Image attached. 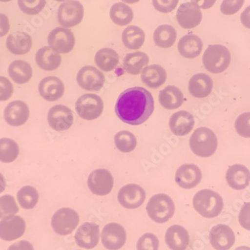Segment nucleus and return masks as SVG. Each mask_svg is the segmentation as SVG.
<instances>
[{"label":"nucleus","instance_id":"16","mask_svg":"<svg viewBox=\"0 0 250 250\" xmlns=\"http://www.w3.org/2000/svg\"><path fill=\"white\" fill-rule=\"evenodd\" d=\"M209 240L216 250H229L235 242V235L229 226L218 224L213 226L209 234Z\"/></svg>","mask_w":250,"mask_h":250},{"label":"nucleus","instance_id":"26","mask_svg":"<svg viewBox=\"0 0 250 250\" xmlns=\"http://www.w3.org/2000/svg\"><path fill=\"white\" fill-rule=\"evenodd\" d=\"M213 83L212 79L203 73L195 74L189 81V93L196 98H205L211 93Z\"/></svg>","mask_w":250,"mask_h":250},{"label":"nucleus","instance_id":"9","mask_svg":"<svg viewBox=\"0 0 250 250\" xmlns=\"http://www.w3.org/2000/svg\"><path fill=\"white\" fill-rule=\"evenodd\" d=\"M87 185L93 194L100 196H106L110 193L113 188L114 179L109 170L98 168L90 174Z\"/></svg>","mask_w":250,"mask_h":250},{"label":"nucleus","instance_id":"8","mask_svg":"<svg viewBox=\"0 0 250 250\" xmlns=\"http://www.w3.org/2000/svg\"><path fill=\"white\" fill-rule=\"evenodd\" d=\"M83 17V5L77 0H67L60 5L57 13L59 22L65 28L80 24Z\"/></svg>","mask_w":250,"mask_h":250},{"label":"nucleus","instance_id":"3","mask_svg":"<svg viewBox=\"0 0 250 250\" xmlns=\"http://www.w3.org/2000/svg\"><path fill=\"white\" fill-rule=\"evenodd\" d=\"M217 136L208 127L196 129L189 138L191 151L198 157H210L217 151Z\"/></svg>","mask_w":250,"mask_h":250},{"label":"nucleus","instance_id":"54","mask_svg":"<svg viewBox=\"0 0 250 250\" xmlns=\"http://www.w3.org/2000/svg\"><path fill=\"white\" fill-rule=\"evenodd\" d=\"M234 250H250V247L242 246V247H237V248H236Z\"/></svg>","mask_w":250,"mask_h":250},{"label":"nucleus","instance_id":"6","mask_svg":"<svg viewBox=\"0 0 250 250\" xmlns=\"http://www.w3.org/2000/svg\"><path fill=\"white\" fill-rule=\"evenodd\" d=\"M75 109L81 119L86 121L95 120L103 112V100L95 94H85L77 99Z\"/></svg>","mask_w":250,"mask_h":250},{"label":"nucleus","instance_id":"31","mask_svg":"<svg viewBox=\"0 0 250 250\" xmlns=\"http://www.w3.org/2000/svg\"><path fill=\"white\" fill-rule=\"evenodd\" d=\"M95 62L101 71L109 72L116 69L119 63V56L116 50L102 48L97 52Z\"/></svg>","mask_w":250,"mask_h":250},{"label":"nucleus","instance_id":"25","mask_svg":"<svg viewBox=\"0 0 250 250\" xmlns=\"http://www.w3.org/2000/svg\"><path fill=\"white\" fill-rule=\"evenodd\" d=\"M6 47L12 54L17 56L26 54L32 49V38L26 32H14L7 38Z\"/></svg>","mask_w":250,"mask_h":250},{"label":"nucleus","instance_id":"56","mask_svg":"<svg viewBox=\"0 0 250 250\" xmlns=\"http://www.w3.org/2000/svg\"><path fill=\"white\" fill-rule=\"evenodd\" d=\"M55 1H56V2H65V1H67V0H55Z\"/></svg>","mask_w":250,"mask_h":250},{"label":"nucleus","instance_id":"50","mask_svg":"<svg viewBox=\"0 0 250 250\" xmlns=\"http://www.w3.org/2000/svg\"><path fill=\"white\" fill-rule=\"evenodd\" d=\"M217 0H191V2L202 9H209L213 7Z\"/></svg>","mask_w":250,"mask_h":250},{"label":"nucleus","instance_id":"5","mask_svg":"<svg viewBox=\"0 0 250 250\" xmlns=\"http://www.w3.org/2000/svg\"><path fill=\"white\" fill-rule=\"evenodd\" d=\"M147 215L157 223H165L173 217L175 206L172 198L164 193L154 195L146 206Z\"/></svg>","mask_w":250,"mask_h":250},{"label":"nucleus","instance_id":"2","mask_svg":"<svg viewBox=\"0 0 250 250\" xmlns=\"http://www.w3.org/2000/svg\"><path fill=\"white\" fill-rule=\"evenodd\" d=\"M192 205L201 216L208 219L218 217L224 206L221 196L209 189H202L196 193Z\"/></svg>","mask_w":250,"mask_h":250},{"label":"nucleus","instance_id":"53","mask_svg":"<svg viewBox=\"0 0 250 250\" xmlns=\"http://www.w3.org/2000/svg\"><path fill=\"white\" fill-rule=\"evenodd\" d=\"M125 3L127 4H134L136 3V2H140V0H122Z\"/></svg>","mask_w":250,"mask_h":250},{"label":"nucleus","instance_id":"49","mask_svg":"<svg viewBox=\"0 0 250 250\" xmlns=\"http://www.w3.org/2000/svg\"><path fill=\"white\" fill-rule=\"evenodd\" d=\"M8 250H34V247L29 241H21L10 246Z\"/></svg>","mask_w":250,"mask_h":250},{"label":"nucleus","instance_id":"39","mask_svg":"<svg viewBox=\"0 0 250 250\" xmlns=\"http://www.w3.org/2000/svg\"><path fill=\"white\" fill-rule=\"evenodd\" d=\"M114 142L118 150L123 153L131 152L137 145L136 136L127 130L118 132L115 135Z\"/></svg>","mask_w":250,"mask_h":250},{"label":"nucleus","instance_id":"35","mask_svg":"<svg viewBox=\"0 0 250 250\" xmlns=\"http://www.w3.org/2000/svg\"><path fill=\"white\" fill-rule=\"evenodd\" d=\"M177 32L175 28L170 25H161L155 29L153 36L154 43L161 48H169L175 43Z\"/></svg>","mask_w":250,"mask_h":250},{"label":"nucleus","instance_id":"42","mask_svg":"<svg viewBox=\"0 0 250 250\" xmlns=\"http://www.w3.org/2000/svg\"><path fill=\"white\" fill-rule=\"evenodd\" d=\"M236 131L244 138H250V112L238 116L234 123Z\"/></svg>","mask_w":250,"mask_h":250},{"label":"nucleus","instance_id":"55","mask_svg":"<svg viewBox=\"0 0 250 250\" xmlns=\"http://www.w3.org/2000/svg\"><path fill=\"white\" fill-rule=\"evenodd\" d=\"M11 1V0H0V2H8Z\"/></svg>","mask_w":250,"mask_h":250},{"label":"nucleus","instance_id":"19","mask_svg":"<svg viewBox=\"0 0 250 250\" xmlns=\"http://www.w3.org/2000/svg\"><path fill=\"white\" fill-rule=\"evenodd\" d=\"M29 118V106L23 101H11L4 109V119L6 123L12 127L24 125Z\"/></svg>","mask_w":250,"mask_h":250},{"label":"nucleus","instance_id":"7","mask_svg":"<svg viewBox=\"0 0 250 250\" xmlns=\"http://www.w3.org/2000/svg\"><path fill=\"white\" fill-rule=\"evenodd\" d=\"M80 222L78 213L69 208H62L52 217L51 226L56 234L67 235L74 231Z\"/></svg>","mask_w":250,"mask_h":250},{"label":"nucleus","instance_id":"45","mask_svg":"<svg viewBox=\"0 0 250 250\" xmlns=\"http://www.w3.org/2000/svg\"><path fill=\"white\" fill-rule=\"evenodd\" d=\"M178 2L179 0H152L154 8L164 14L172 12L176 8Z\"/></svg>","mask_w":250,"mask_h":250},{"label":"nucleus","instance_id":"20","mask_svg":"<svg viewBox=\"0 0 250 250\" xmlns=\"http://www.w3.org/2000/svg\"><path fill=\"white\" fill-rule=\"evenodd\" d=\"M100 229L95 223H85L79 227L74 238L77 246L86 250L95 248L99 242Z\"/></svg>","mask_w":250,"mask_h":250},{"label":"nucleus","instance_id":"47","mask_svg":"<svg viewBox=\"0 0 250 250\" xmlns=\"http://www.w3.org/2000/svg\"><path fill=\"white\" fill-rule=\"evenodd\" d=\"M238 220L243 228L250 231V202H247L241 207Z\"/></svg>","mask_w":250,"mask_h":250},{"label":"nucleus","instance_id":"41","mask_svg":"<svg viewBox=\"0 0 250 250\" xmlns=\"http://www.w3.org/2000/svg\"><path fill=\"white\" fill-rule=\"evenodd\" d=\"M20 9L28 15H36L43 11L46 0H18Z\"/></svg>","mask_w":250,"mask_h":250},{"label":"nucleus","instance_id":"11","mask_svg":"<svg viewBox=\"0 0 250 250\" xmlns=\"http://www.w3.org/2000/svg\"><path fill=\"white\" fill-rule=\"evenodd\" d=\"M77 81L83 89L98 92L104 85L105 77L96 67L85 66L79 71Z\"/></svg>","mask_w":250,"mask_h":250},{"label":"nucleus","instance_id":"1","mask_svg":"<svg viewBox=\"0 0 250 250\" xmlns=\"http://www.w3.org/2000/svg\"><path fill=\"white\" fill-rule=\"evenodd\" d=\"M154 109L152 95L143 87H133L124 91L116 104V115L122 122L140 125L149 119Z\"/></svg>","mask_w":250,"mask_h":250},{"label":"nucleus","instance_id":"30","mask_svg":"<svg viewBox=\"0 0 250 250\" xmlns=\"http://www.w3.org/2000/svg\"><path fill=\"white\" fill-rule=\"evenodd\" d=\"M203 43L200 38L195 35H187L180 39L178 50L181 56L187 59H194L200 55Z\"/></svg>","mask_w":250,"mask_h":250},{"label":"nucleus","instance_id":"27","mask_svg":"<svg viewBox=\"0 0 250 250\" xmlns=\"http://www.w3.org/2000/svg\"><path fill=\"white\" fill-rule=\"evenodd\" d=\"M167 71L162 66L151 64L143 68L141 72V81L146 86L157 88L165 83Z\"/></svg>","mask_w":250,"mask_h":250},{"label":"nucleus","instance_id":"32","mask_svg":"<svg viewBox=\"0 0 250 250\" xmlns=\"http://www.w3.org/2000/svg\"><path fill=\"white\" fill-rule=\"evenodd\" d=\"M8 71L11 80L17 84L27 83L32 79V67L29 63L22 60H16L11 62Z\"/></svg>","mask_w":250,"mask_h":250},{"label":"nucleus","instance_id":"52","mask_svg":"<svg viewBox=\"0 0 250 250\" xmlns=\"http://www.w3.org/2000/svg\"><path fill=\"white\" fill-rule=\"evenodd\" d=\"M5 188H6V181H5L3 175L0 173V194L4 192Z\"/></svg>","mask_w":250,"mask_h":250},{"label":"nucleus","instance_id":"34","mask_svg":"<svg viewBox=\"0 0 250 250\" xmlns=\"http://www.w3.org/2000/svg\"><path fill=\"white\" fill-rule=\"evenodd\" d=\"M122 42L129 50H138L143 47L146 39L144 31L136 26H127L122 32Z\"/></svg>","mask_w":250,"mask_h":250},{"label":"nucleus","instance_id":"12","mask_svg":"<svg viewBox=\"0 0 250 250\" xmlns=\"http://www.w3.org/2000/svg\"><path fill=\"white\" fill-rule=\"evenodd\" d=\"M127 240L125 229L119 223L106 225L101 233V241L104 247L109 250H119L124 247Z\"/></svg>","mask_w":250,"mask_h":250},{"label":"nucleus","instance_id":"24","mask_svg":"<svg viewBox=\"0 0 250 250\" xmlns=\"http://www.w3.org/2000/svg\"><path fill=\"white\" fill-rule=\"evenodd\" d=\"M165 241L170 250H185L189 245V233L183 226L174 225L167 229Z\"/></svg>","mask_w":250,"mask_h":250},{"label":"nucleus","instance_id":"44","mask_svg":"<svg viewBox=\"0 0 250 250\" xmlns=\"http://www.w3.org/2000/svg\"><path fill=\"white\" fill-rule=\"evenodd\" d=\"M245 0H223L220 11L225 15H232L237 13L244 5Z\"/></svg>","mask_w":250,"mask_h":250},{"label":"nucleus","instance_id":"48","mask_svg":"<svg viewBox=\"0 0 250 250\" xmlns=\"http://www.w3.org/2000/svg\"><path fill=\"white\" fill-rule=\"evenodd\" d=\"M10 30L9 20L4 14L0 13V38L6 36Z\"/></svg>","mask_w":250,"mask_h":250},{"label":"nucleus","instance_id":"38","mask_svg":"<svg viewBox=\"0 0 250 250\" xmlns=\"http://www.w3.org/2000/svg\"><path fill=\"white\" fill-rule=\"evenodd\" d=\"M17 197L21 207L26 210L34 208L39 200L37 189L32 186L22 187L17 193Z\"/></svg>","mask_w":250,"mask_h":250},{"label":"nucleus","instance_id":"23","mask_svg":"<svg viewBox=\"0 0 250 250\" xmlns=\"http://www.w3.org/2000/svg\"><path fill=\"white\" fill-rule=\"evenodd\" d=\"M226 179L230 188L236 190H242L250 185V170L245 166L234 164L227 170Z\"/></svg>","mask_w":250,"mask_h":250},{"label":"nucleus","instance_id":"51","mask_svg":"<svg viewBox=\"0 0 250 250\" xmlns=\"http://www.w3.org/2000/svg\"><path fill=\"white\" fill-rule=\"evenodd\" d=\"M242 24L247 29H250V5L247 7L241 15Z\"/></svg>","mask_w":250,"mask_h":250},{"label":"nucleus","instance_id":"22","mask_svg":"<svg viewBox=\"0 0 250 250\" xmlns=\"http://www.w3.org/2000/svg\"><path fill=\"white\" fill-rule=\"evenodd\" d=\"M39 91L43 99L53 102L64 95V85L58 77H45L39 83Z\"/></svg>","mask_w":250,"mask_h":250},{"label":"nucleus","instance_id":"37","mask_svg":"<svg viewBox=\"0 0 250 250\" xmlns=\"http://www.w3.org/2000/svg\"><path fill=\"white\" fill-rule=\"evenodd\" d=\"M20 154L19 146L9 138L0 139V162L10 164L16 161Z\"/></svg>","mask_w":250,"mask_h":250},{"label":"nucleus","instance_id":"33","mask_svg":"<svg viewBox=\"0 0 250 250\" xmlns=\"http://www.w3.org/2000/svg\"><path fill=\"white\" fill-rule=\"evenodd\" d=\"M149 62V57L143 52L128 53L124 59V67L125 71L131 75H137L143 71Z\"/></svg>","mask_w":250,"mask_h":250},{"label":"nucleus","instance_id":"14","mask_svg":"<svg viewBox=\"0 0 250 250\" xmlns=\"http://www.w3.org/2000/svg\"><path fill=\"white\" fill-rule=\"evenodd\" d=\"M144 189L136 184H129L122 187L118 193V201L122 207L136 209L140 207L146 200Z\"/></svg>","mask_w":250,"mask_h":250},{"label":"nucleus","instance_id":"18","mask_svg":"<svg viewBox=\"0 0 250 250\" xmlns=\"http://www.w3.org/2000/svg\"><path fill=\"white\" fill-rule=\"evenodd\" d=\"M26 231V223L19 216H11L0 221V238L5 241H15Z\"/></svg>","mask_w":250,"mask_h":250},{"label":"nucleus","instance_id":"21","mask_svg":"<svg viewBox=\"0 0 250 250\" xmlns=\"http://www.w3.org/2000/svg\"><path fill=\"white\" fill-rule=\"evenodd\" d=\"M169 128L175 136H185L189 134L195 126V119L187 111H178L170 117Z\"/></svg>","mask_w":250,"mask_h":250},{"label":"nucleus","instance_id":"15","mask_svg":"<svg viewBox=\"0 0 250 250\" xmlns=\"http://www.w3.org/2000/svg\"><path fill=\"white\" fill-rule=\"evenodd\" d=\"M202 178V172L196 164H183L175 172V182L183 189H189L196 188L200 183Z\"/></svg>","mask_w":250,"mask_h":250},{"label":"nucleus","instance_id":"28","mask_svg":"<svg viewBox=\"0 0 250 250\" xmlns=\"http://www.w3.org/2000/svg\"><path fill=\"white\" fill-rule=\"evenodd\" d=\"M158 99L161 106L169 110L178 109L183 104L185 101L182 92L174 85H168L161 90Z\"/></svg>","mask_w":250,"mask_h":250},{"label":"nucleus","instance_id":"36","mask_svg":"<svg viewBox=\"0 0 250 250\" xmlns=\"http://www.w3.org/2000/svg\"><path fill=\"white\" fill-rule=\"evenodd\" d=\"M109 17L115 24L120 26H127L133 21V10L123 2H117L111 7Z\"/></svg>","mask_w":250,"mask_h":250},{"label":"nucleus","instance_id":"43","mask_svg":"<svg viewBox=\"0 0 250 250\" xmlns=\"http://www.w3.org/2000/svg\"><path fill=\"white\" fill-rule=\"evenodd\" d=\"M136 248L137 250H158V238L154 234L146 233L139 239Z\"/></svg>","mask_w":250,"mask_h":250},{"label":"nucleus","instance_id":"17","mask_svg":"<svg viewBox=\"0 0 250 250\" xmlns=\"http://www.w3.org/2000/svg\"><path fill=\"white\" fill-rule=\"evenodd\" d=\"M176 20L178 24L183 29H192L199 26L202 22V11L192 2H185L178 8Z\"/></svg>","mask_w":250,"mask_h":250},{"label":"nucleus","instance_id":"29","mask_svg":"<svg viewBox=\"0 0 250 250\" xmlns=\"http://www.w3.org/2000/svg\"><path fill=\"white\" fill-rule=\"evenodd\" d=\"M36 61L43 71H53L60 67L62 57L60 53H56L50 47H43L38 50Z\"/></svg>","mask_w":250,"mask_h":250},{"label":"nucleus","instance_id":"40","mask_svg":"<svg viewBox=\"0 0 250 250\" xmlns=\"http://www.w3.org/2000/svg\"><path fill=\"white\" fill-rule=\"evenodd\" d=\"M19 212V208L15 198L11 195H5L0 197V219H5L16 214Z\"/></svg>","mask_w":250,"mask_h":250},{"label":"nucleus","instance_id":"10","mask_svg":"<svg viewBox=\"0 0 250 250\" xmlns=\"http://www.w3.org/2000/svg\"><path fill=\"white\" fill-rule=\"evenodd\" d=\"M49 47L60 54L70 53L75 46V37L70 29L56 27L51 31L47 38Z\"/></svg>","mask_w":250,"mask_h":250},{"label":"nucleus","instance_id":"4","mask_svg":"<svg viewBox=\"0 0 250 250\" xmlns=\"http://www.w3.org/2000/svg\"><path fill=\"white\" fill-rule=\"evenodd\" d=\"M206 69L212 74H220L228 68L231 62V53L221 44L209 45L202 57Z\"/></svg>","mask_w":250,"mask_h":250},{"label":"nucleus","instance_id":"46","mask_svg":"<svg viewBox=\"0 0 250 250\" xmlns=\"http://www.w3.org/2000/svg\"><path fill=\"white\" fill-rule=\"evenodd\" d=\"M14 92V86L6 77L0 76V101H8Z\"/></svg>","mask_w":250,"mask_h":250},{"label":"nucleus","instance_id":"13","mask_svg":"<svg viewBox=\"0 0 250 250\" xmlns=\"http://www.w3.org/2000/svg\"><path fill=\"white\" fill-rule=\"evenodd\" d=\"M47 121L50 127L56 131H65L71 128L74 123V114L67 106L56 105L49 110Z\"/></svg>","mask_w":250,"mask_h":250}]
</instances>
